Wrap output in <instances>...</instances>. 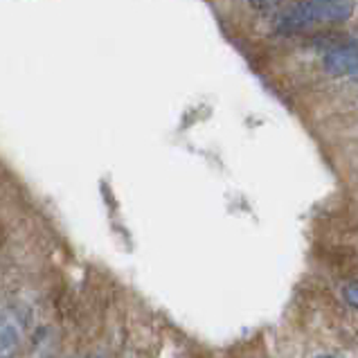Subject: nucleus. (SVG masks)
Returning <instances> with one entry per match:
<instances>
[{"instance_id":"obj_3","label":"nucleus","mask_w":358,"mask_h":358,"mask_svg":"<svg viewBox=\"0 0 358 358\" xmlns=\"http://www.w3.org/2000/svg\"><path fill=\"white\" fill-rule=\"evenodd\" d=\"M18 347V331L9 315H0V358H14Z\"/></svg>"},{"instance_id":"obj_5","label":"nucleus","mask_w":358,"mask_h":358,"mask_svg":"<svg viewBox=\"0 0 358 358\" xmlns=\"http://www.w3.org/2000/svg\"><path fill=\"white\" fill-rule=\"evenodd\" d=\"M255 3H259V5H268V3H275V0H255Z\"/></svg>"},{"instance_id":"obj_6","label":"nucleus","mask_w":358,"mask_h":358,"mask_svg":"<svg viewBox=\"0 0 358 358\" xmlns=\"http://www.w3.org/2000/svg\"><path fill=\"white\" fill-rule=\"evenodd\" d=\"M90 358H106L104 354H95V356H90Z\"/></svg>"},{"instance_id":"obj_7","label":"nucleus","mask_w":358,"mask_h":358,"mask_svg":"<svg viewBox=\"0 0 358 358\" xmlns=\"http://www.w3.org/2000/svg\"><path fill=\"white\" fill-rule=\"evenodd\" d=\"M315 358H334V356H327V354H322V356H315Z\"/></svg>"},{"instance_id":"obj_2","label":"nucleus","mask_w":358,"mask_h":358,"mask_svg":"<svg viewBox=\"0 0 358 358\" xmlns=\"http://www.w3.org/2000/svg\"><path fill=\"white\" fill-rule=\"evenodd\" d=\"M324 70L334 77L358 75V41H347L324 55Z\"/></svg>"},{"instance_id":"obj_1","label":"nucleus","mask_w":358,"mask_h":358,"mask_svg":"<svg viewBox=\"0 0 358 358\" xmlns=\"http://www.w3.org/2000/svg\"><path fill=\"white\" fill-rule=\"evenodd\" d=\"M354 0H302L289 7L278 20V29L284 34L300 32L313 25L345 23L354 14Z\"/></svg>"},{"instance_id":"obj_4","label":"nucleus","mask_w":358,"mask_h":358,"mask_svg":"<svg viewBox=\"0 0 358 358\" xmlns=\"http://www.w3.org/2000/svg\"><path fill=\"white\" fill-rule=\"evenodd\" d=\"M343 298H345V302L352 306V309H356L358 311V282H350L343 289Z\"/></svg>"}]
</instances>
